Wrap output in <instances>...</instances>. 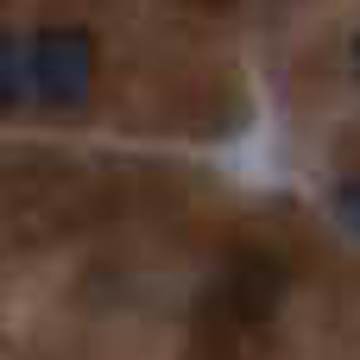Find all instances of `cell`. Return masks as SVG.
Returning a JSON list of instances; mask_svg holds the SVG:
<instances>
[{
    "mask_svg": "<svg viewBox=\"0 0 360 360\" xmlns=\"http://www.w3.org/2000/svg\"><path fill=\"white\" fill-rule=\"evenodd\" d=\"M95 89V38L82 25H44L25 38V95L44 108H82Z\"/></svg>",
    "mask_w": 360,
    "mask_h": 360,
    "instance_id": "1",
    "label": "cell"
},
{
    "mask_svg": "<svg viewBox=\"0 0 360 360\" xmlns=\"http://www.w3.org/2000/svg\"><path fill=\"white\" fill-rule=\"evenodd\" d=\"M25 101V38L0 32V114Z\"/></svg>",
    "mask_w": 360,
    "mask_h": 360,
    "instance_id": "2",
    "label": "cell"
},
{
    "mask_svg": "<svg viewBox=\"0 0 360 360\" xmlns=\"http://www.w3.org/2000/svg\"><path fill=\"white\" fill-rule=\"evenodd\" d=\"M335 209H342V221L360 234V177H348V184L335 190Z\"/></svg>",
    "mask_w": 360,
    "mask_h": 360,
    "instance_id": "3",
    "label": "cell"
},
{
    "mask_svg": "<svg viewBox=\"0 0 360 360\" xmlns=\"http://www.w3.org/2000/svg\"><path fill=\"white\" fill-rule=\"evenodd\" d=\"M354 70H360V32H354Z\"/></svg>",
    "mask_w": 360,
    "mask_h": 360,
    "instance_id": "4",
    "label": "cell"
}]
</instances>
